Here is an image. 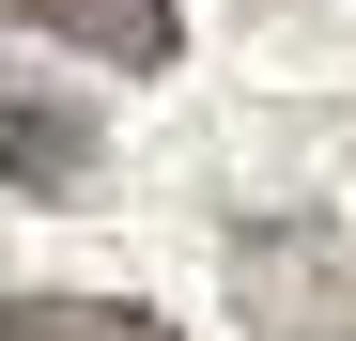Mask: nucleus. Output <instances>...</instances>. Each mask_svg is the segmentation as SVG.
<instances>
[{
  "label": "nucleus",
  "mask_w": 356,
  "mask_h": 341,
  "mask_svg": "<svg viewBox=\"0 0 356 341\" xmlns=\"http://www.w3.org/2000/svg\"><path fill=\"white\" fill-rule=\"evenodd\" d=\"M0 187H16V202H78V187H93V109L0 78Z\"/></svg>",
  "instance_id": "3"
},
{
  "label": "nucleus",
  "mask_w": 356,
  "mask_h": 341,
  "mask_svg": "<svg viewBox=\"0 0 356 341\" xmlns=\"http://www.w3.org/2000/svg\"><path fill=\"white\" fill-rule=\"evenodd\" d=\"M232 326L248 341H356V233L310 202L232 217Z\"/></svg>",
  "instance_id": "1"
},
{
  "label": "nucleus",
  "mask_w": 356,
  "mask_h": 341,
  "mask_svg": "<svg viewBox=\"0 0 356 341\" xmlns=\"http://www.w3.org/2000/svg\"><path fill=\"white\" fill-rule=\"evenodd\" d=\"M0 341H186L140 295H0Z\"/></svg>",
  "instance_id": "4"
},
{
  "label": "nucleus",
  "mask_w": 356,
  "mask_h": 341,
  "mask_svg": "<svg viewBox=\"0 0 356 341\" xmlns=\"http://www.w3.org/2000/svg\"><path fill=\"white\" fill-rule=\"evenodd\" d=\"M16 31H63L78 63H124V78H170L186 63V16L170 0H0Z\"/></svg>",
  "instance_id": "2"
}]
</instances>
